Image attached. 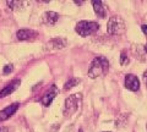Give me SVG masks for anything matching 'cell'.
<instances>
[{
    "mask_svg": "<svg viewBox=\"0 0 147 132\" xmlns=\"http://www.w3.org/2000/svg\"><path fill=\"white\" fill-rule=\"evenodd\" d=\"M108 70H109L108 59L104 56H96L90 66L88 76L91 78H97V77L104 76L108 72Z\"/></svg>",
    "mask_w": 147,
    "mask_h": 132,
    "instance_id": "1",
    "label": "cell"
},
{
    "mask_svg": "<svg viewBox=\"0 0 147 132\" xmlns=\"http://www.w3.org/2000/svg\"><path fill=\"white\" fill-rule=\"evenodd\" d=\"M80 83V80H77V78H71L70 81H67L65 86H64V90H67V89H70L72 87H75L76 84H79Z\"/></svg>",
    "mask_w": 147,
    "mask_h": 132,
    "instance_id": "13",
    "label": "cell"
},
{
    "mask_svg": "<svg viewBox=\"0 0 147 132\" xmlns=\"http://www.w3.org/2000/svg\"><path fill=\"white\" fill-rule=\"evenodd\" d=\"M18 105H20L18 103H13V104H11V105L6 107L5 109H3V110L0 111V122L5 121V120H7L10 116H12L13 114L16 113L17 109H18Z\"/></svg>",
    "mask_w": 147,
    "mask_h": 132,
    "instance_id": "7",
    "label": "cell"
},
{
    "mask_svg": "<svg viewBox=\"0 0 147 132\" xmlns=\"http://www.w3.org/2000/svg\"><path fill=\"white\" fill-rule=\"evenodd\" d=\"M66 39L64 38H53L47 43V49L49 50H54V49H63L66 47Z\"/></svg>",
    "mask_w": 147,
    "mask_h": 132,
    "instance_id": "11",
    "label": "cell"
},
{
    "mask_svg": "<svg viewBox=\"0 0 147 132\" xmlns=\"http://www.w3.org/2000/svg\"><path fill=\"white\" fill-rule=\"evenodd\" d=\"M82 3H84V1H75V4H77V5H81Z\"/></svg>",
    "mask_w": 147,
    "mask_h": 132,
    "instance_id": "19",
    "label": "cell"
},
{
    "mask_svg": "<svg viewBox=\"0 0 147 132\" xmlns=\"http://www.w3.org/2000/svg\"><path fill=\"white\" fill-rule=\"evenodd\" d=\"M20 80H13L11 81L9 84H6L5 87H4L1 90H0V98H4L6 97V95H10L12 92H15V90L17 89V87L20 86Z\"/></svg>",
    "mask_w": 147,
    "mask_h": 132,
    "instance_id": "9",
    "label": "cell"
},
{
    "mask_svg": "<svg viewBox=\"0 0 147 132\" xmlns=\"http://www.w3.org/2000/svg\"><path fill=\"white\" fill-rule=\"evenodd\" d=\"M12 71V66L11 65H6L5 67H4V74H9V72Z\"/></svg>",
    "mask_w": 147,
    "mask_h": 132,
    "instance_id": "16",
    "label": "cell"
},
{
    "mask_svg": "<svg viewBox=\"0 0 147 132\" xmlns=\"http://www.w3.org/2000/svg\"><path fill=\"white\" fill-rule=\"evenodd\" d=\"M92 5H93V10L98 17L104 19V17L107 16V9H105L103 1H100V0H93V1H92Z\"/></svg>",
    "mask_w": 147,
    "mask_h": 132,
    "instance_id": "12",
    "label": "cell"
},
{
    "mask_svg": "<svg viewBox=\"0 0 147 132\" xmlns=\"http://www.w3.org/2000/svg\"><path fill=\"white\" fill-rule=\"evenodd\" d=\"M37 34L38 33L33 29H20L16 32V37L18 40H33Z\"/></svg>",
    "mask_w": 147,
    "mask_h": 132,
    "instance_id": "8",
    "label": "cell"
},
{
    "mask_svg": "<svg viewBox=\"0 0 147 132\" xmlns=\"http://www.w3.org/2000/svg\"><path fill=\"white\" fill-rule=\"evenodd\" d=\"M58 20H59V13L54 12V11H47L42 15V22L44 25L53 26L57 23Z\"/></svg>",
    "mask_w": 147,
    "mask_h": 132,
    "instance_id": "10",
    "label": "cell"
},
{
    "mask_svg": "<svg viewBox=\"0 0 147 132\" xmlns=\"http://www.w3.org/2000/svg\"><path fill=\"white\" fill-rule=\"evenodd\" d=\"M107 32L112 36H119L125 32V22L121 17L119 16H112L108 21L107 25Z\"/></svg>",
    "mask_w": 147,
    "mask_h": 132,
    "instance_id": "4",
    "label": "cell"
},
{
    "mask_svg": "<svg viewBox=\"0 0 147 132\" xmlns=\"http://www.w3.org/2000/svg\"><path fill=\"white\" fill-rule=\"evenodd\" d=\"M58 87L55 84H53L52 87H50V89L48 90L47 93H45L43 97H42V99H40V102H42V104L44 107H49L50 104H52V102H53V99L57 97V94H58Z\"/></svg>",
    "mask_w": 147,
    "mask_h": 132,
    "instance_id": "6",
    "label": "cell"
},
{
    "mask_svg": "<svg viewBox=\"0 0 147 132\" xmlns=\"http://www.w3.org/2000/svg\"><path fill=\"white\" fill-rule=\"evenodd\" d=\"M82 102V95L79 94H71L69 95L65 101V107H64V115L70 116L72 114H75L81 105Z\"/></svg>",
    "mask_w": 147,
    "mask_h": 132,
    "instance_id": "3",
    "label": "cell"
},
{
    "mask_svg": "<svg viewBox=\"0 0 147 132\" xmlns=\"http://www.w3.org/2000/svg\"><path fill=\"white\" fill-rule=\"evenodd\" d=\"M6 4H7V5L10 6L11 9H16V7H18V6L22 5V1H7Z\"/></svg>",
    "mask_w": 147,
    "mask_h": 132,
    "instance_id": "15",
    "label": "cell"
},
{
    "mask_svg": "<svg viewBox=\"0 0 147 132\" xmlns=\"http://www.w3.org/2000/svg\"><path fill=\"white\" fill-rule=\"evenodd\" d=\"M99 29V25L93 21H80L77 22L75 31L81 37H88L91 34H94Z\"/></svg>",
    "mask_w": 147,
    "mask_h": 132,
    "instance_id": "2",
    "label": "cell"
},
{
    "mask_svg": "<svg viewBox=\"0 0 147 132\" xmlns=\"http://www.w3.org/2000/svg\"><path fill=\"white\" fill-rule=\"evenodd\" d=\"M144 81H145V84H146V87H147V71L144 74Z\"/></svg>",
    "mask_w": 147,
    "mask_h": 132,
    "instance_id": "18",
    "label": "cell"
},
{
    "mask_svg": "<svg viewBox=\"0 0 147 132\" xmlns=\"http://www.w3.org/2000/svg\"><path fill=\"white\" fill-rule=\"evenodd\" d=\"M145 50H146V52H147V44H146V45H145Z\"/></svg>",
    "mask_w": 147,
    "mask_h": 132,
    "instance_id": "20",
    "label": "cell"
},
{
    "mask_svg": "<svg viewBox=\"0 0 147 132\" xmlns=\"http://www.w3.org/2000/svg\"><path fill=\"white\" fill-rule=\"evenodd\" d=\"M79 132H82V130H80V131H79Z\"/></svg>",
    "mask_w": 147,
    "mask_h": 132,
    "instance_id": "21",
    "label": "cell"
},
{
    "mask_svg": "<svg viewBox=\"0 0 147 132\" xmlns=\"http://www.w3.org/2000/svg\"><path fill=\"white\" fill-rule=\"evenodd\" d=\"M120 64H121V66H125L129 64V58L126 56V54L125 53H121V55H120Z\"/></svg>",
    "mask_w": 147,
    "mask_h": 132,
    "instance_id": "14",
    "label": "cell"
},
{
    "mask_svg": "<svg viewBox=\"0 0 147 132\" xmlns=\"http://www.w3.org/2000/svg\"><path fill=\"white\" fill-rule=\"evenodd\" d=\"M125 87L127 89L132 90V92H136V90L140 89V81L139 78L132 75V74H129L125 76Z\"/></svg>",
    "mask_w": 147,
    "mask_h": 132,
    "instance_id": "5",
    "label": "cell"
},
{
    "mask_svg": "<svg viewBox=\"0 0 147 132\" xmlns=\"http://www.w3.org/2000/svg\"><path fill=\"white\" fill-rule=\"evenodd\" d=\"M141 29H142V32H144V33L147 36V25H142V26H141Z\"/></svg>",
    "mask_w": 147,
    "mask_h": 132,
    "instance_id": "17",
    "label": "cell"
}]
</instances>
